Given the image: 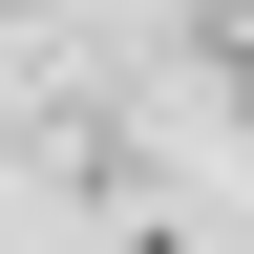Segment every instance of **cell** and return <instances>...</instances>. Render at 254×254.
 <instances>
[{
  "label": "cell",
  "mask_w": 254,
  "mask_h": 254,
  "mask_svg": "<svg viewBox=\"0 0 254 254\" xmlns=\"http://www.w3.org/2000/svg\"><path fill=\"white\" fill-rule=\"evenodd\" d=\"M0 233H43V190H21V170H0ZM64 254H127V233H106V212H64Z\"/></svg>",
  "instance_id": "obj_1"
}]
</instances>
